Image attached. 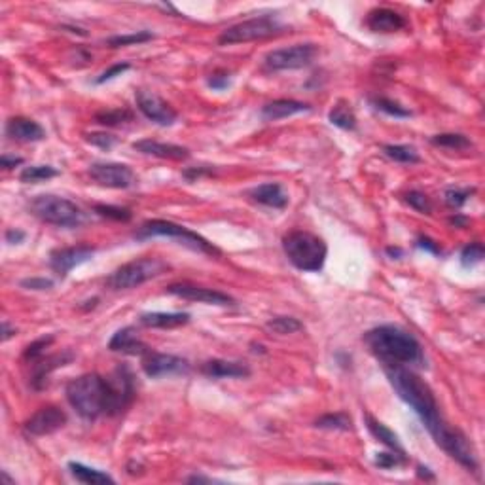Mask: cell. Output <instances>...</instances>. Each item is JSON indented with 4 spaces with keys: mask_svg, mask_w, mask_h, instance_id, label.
<instances>
[{
    "mask_svg": "<svg viewBox=\"0 0 485 485\" xmlns=\"http://www.w3.org/2000/svg\"><path fill=\"white\" fill-rule=\"evenodd\" d=\"M131 68V65L129 63H116V65H112L111 68H106L103 74H101L97 80H95V83H105V82H111V80H114L116 76H121L123 72H127Z\"/></svg>",
    "mask_w": 485,
    "mask_h": 485,
    "instance_id": "f6af8a7d",
    "label": "cell"
},
{
    "mask_svg": "<svg viewBox=\"0 0 485 485\" xmlns=\"http://www.w3.org/2000/svg\"><path fill=\"white\" fill-rule=\"evenodd\" d=\"M23 239H25V232H21V230H8L6 232V242H10V245H19V242H23Z\"/></svg>",
    "mask_w": 485,
    "mask_h": 485,
    "instance_id": "f907efd6",
    "label": "cell"
},
{
    "mask_svg": "<svg viewBox=\"0 0 485 485\" xmlns=\"http://www.w3.org/2000/svg\"><path fill=\"white\" fill-rule=\"evenodd\" d=\"M14 334H17L16 328H11V326L4 320V322H2V342H8Z\"/></svg>",
    "mask_w": 485,
    "mask_h": 485,
    "instance_id": "db71d44e",
    "label": "cell"
},
{
    "mask_svg": "<svg viewBox=\"0 0 485 485\" xmlns=\"http://www.w3.org/2000/svg\"><path fill=\"white\" fill-rule=\"evenodd\" d=\"M317 427L319 429H328V430H351L353 427V421L347 414H328L322 415L320 419H317Z\"/></svg>",
    "mask_w": 485,
    "mask_h": 485,
    "instance_id": "e575fe53",
    "label": "cell"
},
{
    "mask_svg": "<svg viewBox=\"0 0 485 485\" xmlns=\"http://www.w3.org/2000/svg\"><path fill=\"white\" fill-rule=\"evenodd\" d=\"M68 472L72 478H76L78 481L89 485H99V484H114V478L108 476L106 472H101L97 469H89L82 463H68Z\"/></svg>",
    "mask_w": 485,
    "mask_h": 485,
    "instance_id": "4316f807",
    "label": "cell"
},
{
    "mask_svg": "<svg viewBox=\"0 0 485 485\" xmlns=\"http://www.w3.org/2000/svg\"><path fill=\"white\" fill-rule=\"evenodd\" d=\"M167 292L173 296H178L188 302H198V303H209V305H220V307H228L233 305V298L228 294L220 292V290H213V288L198 287V285H188V282H178V285H169Z\"/></svg>",
    "mask_w": 485,
    "mask_h": 485,
    "instance_id": "9a60e30c",
    "label": "cell"
},
{
    "mask_svg": "<svg viewBox=\"0 0 485 485\" xmlns=\"http://www.w3.org/2000/svg\"><path fill=\"white\" fill-rule=\"evenodd\" d=\"M133 148L137 150V152H141V154L154 155V158H161V160L182 161L190 158V150L184 148V146L158 143V141H152V138H143V141H138V143L133 144Z\"/></svg>",
    "mask_w": 485,
    "mask_h": 485,
    "instance_id": "ffe728a7",
    "label": "cell"
},
{
    "mask_svg": "<svg viewBox=\"0 0 485 485\" xmlns=\"http://www.w3.org/2000/svg\"><path fill=\"white\" fill-rule=\"evenodd\" d=\"M108 349L114 353L133 354V357H144L150 351L148 345L137 336V330L131 326L118 330L108 342Z\"/></svg>",
    "mask_w": 485,
    "mask_h": 485,
    "instance_id": "d6986e66",
    "label": "cell"
},
{
    "mask_svg": "<svg viewBox=\"0 0 485 485\" xmlns=\"http://www.w3.org/2000/svg\"><path fill=\"white\" fill-rule=\"evenodd\" d=\"M372 105H374L375 111L385 112V114H389V116H394V118L412 116V112L406 111L404 106H400L398 103H394V101L385 99V97H377V99H372Z\"/></svg>",
    "mask_w": 485,
    "mask_h": 485,
    "instance_id": "d590c367",
    "label": "cell"
},
{
    "mask_svg": "<svg viewBox=\"0 0 485 485\" xmlns=\"http://www.w3.org/2000/svg\"><path fill=\"white\" fill-rule=\"evenodd\" d=\"M95 120L103 123V126H120L123 121H131L133 114L127 111H106V112H99Z\"/></svg>",
    "mask_w": 485,
    "mask_h": 485,
    "instance_id": "60d3db41",
    "label": "cell"
},
{
    "mask_svg": "<svg viewBox=\"0 0 485 485\" xmlns=\"http://www.w3.org/2000/svg\"><path fill=\"white\" fill-rule=\"evenodd\" d=\"M282 250L287 254L288 262L300 271L317 273L325 267L328 247L320 238L313 233L294 230L282 238Z\"/></svg>",
    "mask_w": 485,
    "mask_h": 485,
    "instance_id": "277c9868",
    "label": "cell"
},
{
    "mask_svg": "<svg viewBox=\"0 0 485 485\" xmlns=\"http://www.w3.org/2000/svg\"><path fill=\"white\" fill-rule=\"evenodd\" d=\"M6 135L19 143H39L46 137L44 127L29 118H11L6 123Z\"/></svg>",
    "mask_w": 485,
    "mask_h": 485,
    "instance_id": "7402d4cb",
    "label": "cell"
},
{
    "mask_svg": "<svg viewBox=\"0 0 485 485\" xmlns=\"http://www.w3.org/2000/svg\"><path fill=\"white\" fill-rule=\"evenodd\" d=\"M383 152H385L387 158H391L392 161H398V163H419L421 161L417 150L406 146V144H387V146H383Z\"/></svg>",
    "mask_w": 485,
    "mask_h": 485,
    "instance_id": "4dcf8cb0",
    "label": "cell"
},
{
    "mask_svg": "<svg viewBox=\"0 0 485 485\" xmlns=\"http://www.w3.org/2000/svg\"><path fill=\"white\" fill-rule=\"evenodd\" d=\"M406 455H400V453H377V457H375V466H379V469H397V466H400V464H406Z\"/></svg>",
    "mask_w": 485,
    "mask_h": 485,
    "instance_id": "7bdbcfd3",
    "label": "cell"
},
{
    "mask_svg": "<svg viewBox=\"0 0 485 485\" xmlns=\"http://www.w3.org/2000/svg\"><path fill=\"white\" fill-rule=\"evenodd\" d=\"M190 322L188 313H144L141 325L146 328H177Z\"/></svg>",
    "mask_w": 485,
    "mask_h": 485,
    "instance_id": "484cf974",
    "label": "cell"
},
{
    "mask_svg": "<svg viewBox=\"0 0 485 485\" xmlns=\"http://www.w3.org/2000/svg\"><path fill=\"white\" fill-rule=\"evenodd\" d=\"M265 326H267V330L281 334V336L294 334V332H300L303 328L302 322L298 319H294V317H273L271 320H267Z\"/></svg>",
    "mask_w": 485,
    "mask_h": 485,
    "instance_id": "836d02e7",
    "label": "cell"
},
{
    "mask_svg": "<svg viewBox=\"0 0 485 485\" xmlns=\"http://www.w3.org/2000/svg\"><path fill=\"white\" fill-rule=\"evenodd\" d=\"M89 177L99 186L114 188V190H126L137 182L131 167L123 163H93L89 167Z\"/></svg>",
    "mask_w": 485,
    "mask_h": 485,
    "instance_id": "4fadbf2b",
    "label": "cell"
},
{
    "mask_svg": "<svg viewBox=\"0 0 485 485\" xmlns=\"http://www.w3.org/2000/svg\"><path fill=\"white\" fill-rule=\"evenodd\" d=\"M213 173H215L213 167H190V169H186L182 175H184V178H188V180H195V178L207 177V175H213Z\"/></svg>",
    "mask_w": 485,
    "mask_h": 485,
    "instance_id": "c3c4849f",
    "label": "cell"
},
{
    "mask_svg": "<svg viewBox=\"0 0 485 485\" xmlns=\"http://www.w3.org/2000/svg\"><path fill=\"white\" fill-rule=\"evenodd\" d=\"M169 270V265L161 258H137L133 262H127L121 267H118L108 279H106V287L112 290H131L141 285H144L150 279L160 277L161 273H165Z\"/></svg>",
    "mask_w": 485,
    "mask_h": 485,
    "instance_id": "52a82bcc",
    "label": "cell"
},
{
    "mask_svg": "<svg viewBox=\"0 0 485 485\" xmlns=\"http://www.w3.org/2000/svg\"><path fill=\"white\" fill-rule=\"evenodd\" d=\"M59 171L56 167L51 165H33V167H25L19 175V180L25 182V184H36V182L42 180H50V178L57 177Z\"/></svg>",
    "mask_w": 485,
    "mask_h": 485,
    "instance_id": "1f68e13d",
    "label": "cell"
},
{
    "mask_svg": "<svg viewBox=\"0 0 485 485\" xmlns=\"http://www.w3.org/2000/svg\"><path fill=\"white\" fill-rule=\"evenodd\" d=\"M317 48L313 44H296L292 48L273 50L264 57V68L270 72L296 71L313 63Z\"/></svg>",
    "mask_w": 485,
    "mask_h": 485,
    "instance_id": "30bf717a",
    "label": "cell"
},
{
    "mask_svg": "<svg viewBox=\"0 0 485 485\" xmlns=\"http://www.w3.org/2000/svg\"><path fill=\"white\" fill-rule=\"evenodd\" d=\"M108 381V391H111V408H108V415H118L131 404L133 397H135V383H133V375L129 368L126 366H118L112 372L111 377H106Z\"/></svg>",
    "mask_w": 485,
    "mask_h": 485,
    "instance_id": "7c38bea8",
    "label": "cell"
},
{
    "mask_svg": "<svg viewBox=\"0 0 485 485\" xmlns=\"http://www.w3.org/2000/svg\"><path fill=\"white\" fill-rule=\"evenodd\" d=\"M430 436L434 438V441L449 455L455 459L459 464H463L464 469H469L470 472L478 470V457L470 440L461 432L459 429H453L446 421L441 419L440 423L434 424L432 429H429Z\"/></svg>",
    "mask_w": 485,
    "mask_h": 485,
    "instance_id": "ba28073f",
    "label": "cell"
},
{
    "mask_svg": "<svg viewBox=\"0 0 485 485\" xmlns=\"http://www.w3.org/2000/svg\"><path fill=\"white\" fill-rule=\"evenodd\" d=\"M406 25H408V21L398 11L389 10V8H375L366 17V27L374 33L381 34L397 33V31H402Z\"/></svg>",
    "mask_w": 485,
    "mask_h": 485,
    "instance_id": "ac0fdd59",
    "label": "cell"
},
{
    "mask_svg": "<svg viewBox=\"0 0 485 485\" xmlns=\"http://www.w3.org/2000/svg\"><path fill=\"white\" fill-rule=\"evenodd\" d=\"M29 209L36 218L57 228H78L86 222V215L76 203L50 193L34 198L29 203Z\"/></svg>",
    "mask_w": 485,
    "mask_h": 485,
    "instance_id": "5b68a950",
    "label": "cell"
},
{
    "mask_svg": "<svg viewBox=\"0 0 485 485\" xmlns=\"http://www.w3.org/2000/svg\"><path fill=\"white\" fill-rule=\"evenodd\" d=\"M143 369L148 377L158 379V377H165V375L186 374L188 369H190V364H188V360L175 357V354L152 353V351H148L143 359Z\"/></svg>",
    "mask_w": 485,
    "mask_h": 485,
    "instance_id": "2e32d148",
    "label": "cell"
},
{
    "mask_svg": "<svg viewBox=\"0 0 485 485\" xmlns=\"http://www.w3.org/2000/svg\"><path fill=\"white\" fill-rule=\"evenodd\" d=\"M328 120H330L332 126L340 127V129H345V131H353L357 129V118H354V112L351 108V105L340 101L334 108L328 114Z\"/></svg>",
    "mask_w": 485,
    "mask_h": 485,
    "instance_id": "f1b7e54d",
    "label": "cell"
},
{
    "mask_svg": "<svg viewBox=\"0 0 485 485\" xmlns=\"http://www.w3.org/2000/svg\"><path fill=\"white\" fill-rule=\"evenodd\" d=\"M430 143L440 148H451V150H466L472 148V141L469 137H464L461 133H441V135H434L430 138Z\"/></svg>",
    "mask_w": 485,
    "mask_h": 485,
    "instance_id": "f546056e",
    "label": "cell"
},
{
    "mask_svg": "<svg viewBox=\"0 0 485 485\" xmlns=\"http://www.w3.org/2000/svg\"><path fill=\"white\" fill-rule=\"evenodd\" d=\"M95 254V248L89 245H80V247H66L57 248L50 254V267L56 271L57 275H68L74 267L86 264Z\"/></svg>",
    "mask_w": 485,
    "mask_h": 485,
    "instance_id": "e0dca14e",
    "label": "cell"
},
{
    "mask_svg": "<svg viewBox=\"0 0 485 485\" xmlns=\"http://www.w3.org/2000/svg\"><path fill=\"white\" fill-rule=\"evenodd\" d=\"M406 203H408L409 207H414L415 210L423 213V215H430V213H432V203H430V199L427 198L424 193L417 192V190L406 193Z\"/></svg>",
    "mask_w": 485,
    "mask_h": 485,
    "instance_id": "b9f144b4",
    "label": "cell"
},
{
    "mask_svg": "<svg viewBox=\"0 0 485 485\" xmlns=\"http://www.w3.org/2000/svg\"><path fill=\"white\" fill-rule=\"evenodd\" d=\"M472 193H474L472 188H449V190H446V193H444V199H446L447 207H451V209H461V207L469 201Z\"/></svg>",
    "mask_w": 485,
    "mask_h": 485,
    "instance_id": "8d00e7d4",
    "label": "cell"
},
{
    "mask_svg": "<svg viewBox=\"0 0 485 485\" xmlns=\"http://www.w3.org/2000/svg\"><path fill=\"white\" fill-rule=\"evenodd\" d=\"M364 343L383 366H424L421 343L398 326H377L364 334Z\"/></svg>",
    "mask_w": 485,
    "mask_h": 485,
    "instance_id": "6da1fadb",
    "label": "cell"
},
{
    "mask_svg": "<svg viewBox=\"0 0 485 485\" xmlns=\"http://www.w3.org/2000/svg\"><path fill=\"white\" fill-rule=\"evenodd\" d=\"M366 427H368L369 432H372V434H374L377 440L383 441L387 447H391V449H394V451L400 453V455H406L404 447L400 446V440H398V436L394 434L391 429H387L385 424L379 423L377 419H374V417H372L369 414H366Z\"/></svg>",
    "mask_w": 485,
    "mask_h": 485,
    "instance_id": "83f0119b",
    "label": "cell"
},
{
    "mask_svg": "<svg viewBox=\"0 0 485 485\" xmlns=\"http://www.w3.org/2000/svg\"><path fill=\"white\" fill-rule=\"evenodd\" d=\"M51 343H53V336L40 337V340L33 342L27 349H25L23 357H25V360H29V362H34V360L42 359V357L46 354V349L50 347Z\"/></svg>",
    "mask_w": 485,
    "mask_h": 485,
    "instance_id": "ab89813d",
    "label": "cell"
},
{
    "mask_svg": "<svg viewBox=\"0 0 485 485\" xmlns=\"http://www.w3.org/2000/svg\"><path fill=\"white\" fill-rule=\"evenodd\" d=\"M417 247L423 248V250H429V252H432V254H440V248H438V245H436L432 239L423 238V235L417 239Z\"/></svg>",
    "mask_w": 485,
    "mask_h": 485,
    "instance_id": "681fc988",
    "label": "cell"
},
{
    "mask_svg": "<svg viewBox=\"0 0 485 485\" xmlns=\"http://www.w3.org/2000/svg\"><path fill=\"white\" fill-rule=\"evenodd\" d=\"M66 400L83 419L95 421L101 415H108L111 408L108 381L99 374L80 375L76 379L68 381Z\"/></svg>",
    "mask_w": 485,
    "mask_h": 485,
    "instance_id": "3957f363",
    "label": "cell"
},
{
    "mask_svg": "<svg viewBox=\"0 0 485 485\" xmlns=\"http://www.w3.org/2000/svg\"><path fill=\"white\" fill-rule=\"evenodd\" d=\"M66 424V414L57 406H42L36 409L27 421H25V430L31 436H48L57 432Z\"/></svg>",
    "mask_w": 485,
    "mask_h": 485,
    "instance_id": "5bb4252c",
    "label": "cell"
},
{
    "mask_svg": "<svg viewBox=\"0 0 485 485\" xmlns=\"http://www.w3.org/2000/svg\"><path fill=\"white\" fill-rule=\"evenodd\" d=\"M387 254L391 256V258H402V248L398 247H389L387 248Z\"/></svg>",
    "mask_w": 485,
    "mask_h": 485,
    "instance_id": "11a10c76",
    "label": "cell"
},
{
    "mask_svg": "<svg viewBox=\"0 0 485 485\" xmlns=\"http://www.w3.org/2000/svg\"><path fill=\"white\" fill-rule=\"evenodd\" d=\"M95 213L105 218L116 222H129L131 220V210L123 209V207H114V205H95Z\"/></svg>",
    "mask_w": 485,
    "mask_h": 485,
    "instance_id": "f35d334b",
    "label": "cell"
},
{
    "mask_svg": "<svg viewBox=\"0 0 485 485\" xmlns=\"http://www.w3.org/2000/svg\"><path fill=\"white\" fill-rule=\"evenodd\" d=\"M230 74L228 72H215V74H210V78L207 80V83H209V88H213L215 91H224V89L230 86Z\"/></svg>",
    "mask_w": 485,
    "mask_h": 485,
    "instance_id": "7dc6e473",
    "label": "cell"
},
{
    "mask_svg": "<svg viewBox=\"0 0 485 485\" xmlns=\"http://www.w3.org/2000/svg\"><path fill=\"white\" fill-rule=\"evenodd\" d=\"M201 372L207 377H213V379H242V377L250 375V368L247 364L222 359H213L203 362Z\"/></svg>",
    "mask_w": 485,
    "mask_h": 485,
    "instance_id": "44dd1931",
    "label": "cell"
},
{
    "mask_svg": "<svg viewBox=\"0 0 485 485\" xmlns=\"http://www.w3.org/2000/svg\"><path fill=\"white\" fill-rule=\"evenodd\" d=\"M282 25L271 16H260L254 19H247L238 25L228 27L224 33L218 36V44L232 46L245 44V42H254V40H264L277 36L282 33Z\"/></svg>",
    "mask_w": 485,
    "mask_h": 485,
    "instance_id": "9c48e42d",
    "label": "cell"
},
{
    "mask_svg": "<svg viewBox=\"0 0 485 485\" xmlns=\"http://www.w3.org/2000/svg\"><path fill=\"white\" fill-rule=\"evenodd\" d=\"M417 474H419L421 478H429V480H434V476L430 474L429 469H423V466H419V470H417Z\"/></svg>",
    "mask_w": 485,
    "mask_h": 485,
    "instance_id": "9f6ffc18",
    "label": "cell"
},
{
    "mask_svg": "<svg viewBox=\"0 0 485 485\" xmlns=\"http://www.w3.org/2000/svg\"><path fill=\"white\" fill-rule=\"evenodd\" d=\"M86 141L93 144V146H99V148L105 150L112 148L116 144V137H112L108 133H89V135H86Z\"/></svg>",
    "mask_w": 485,
    "mask_h": 485,
    "instance_id": "ee69618b",
    "label": "cell"
},
{
    "mask_svg": "<svg viewBox=\"0 0 485 485\" xmlns=\"http://www.w3.org/2000/svg\"><path fill=\"white\" fill-rule=\"evenodd\" d=\"M152 39H154V34L150 33V31H138V33L111 36V39L106 40V46L108 48H126V46L144 44V42H150Z\"/></svg>",
    "mask_w": 485,
    "mask_h": 485,
    "instance_id": "d6a6232c",
    "label": "cell"
},
{
    "mask_svg": "<svg viewBox=\"0 0 485 485\" xmlns=\"http://www.w3.org/2000/svg\"><path fill=\"white\" fill-rule=\"evenodd\" d=\"M385 374L398 397L419 415L427 430L440 423L441 415L434 392L414 369L406 366H385Z\"/></svg>",
    "mask_w": 485,
    "mask_h": 485,
    "instance_id": "7a4b0ae2",
    "label": "cell"
},
{
    "mask_svg": "<svg viewBox=\"0 0 485 485\" xmlns=\"http://www.w3.org/2000/svg\"><path fill=\"white\" fill-rule=\"evenodd\" d=\"M309 105L305 103H300V101L294 99H277L271 101L267 105L262 108V118L265 121H277L282 120V118H290L294 114H302V112H307Z\"/></svg>",
    "mask_w": 485,
    "mask_h": 485,
    "instance_id": "cb8c5ba5",
    "label": "cell"
},
{
    "mask_svg": "<svg viewBox=\"0 0 485 485\" xmlns=\"http://www.w3.org/2000/svg\"><path fill=\"white\" fill-rule=\"evenodd\" d=\"M485 256V248L481 242H470V245H466V247L463 248V252H461V264L464 265V267H472V265L480 264L481 260H484Z\"/></svg>",
    "mask_w": 485,
    "mask_h": 485,
    "instance_id": "74e56055",
    "label": "cell"
},
{
    "mask_svg": "<svg viewBox=\"0 0 485 485\" xmlns=\"http://www.w3.org/2000/svg\"><path fill=\"white\" fill-rule=\"evenodd\" d=\"M449 224H453L455 228H466L469 226V218L466 216H461V215H455L449 218Z\"/></svg>",
    "mask_w": 485,
    "mask_h": 485,
    "instance_id": "f5cc1de1",
    "label": "cell"
},
{
    "mask_svg": "<svg viewBox=\"0 0 485 485\" xmlns=\"http://www.w3.org/2000/svg\"><path fill=\"white\" fill-rule=\"evenodd\" d=\"M21 288H27V290H50L53 288V281L51 279H44V277H31V279H23Z\"/></svg>",
    "mask_w": 485,
    "mask_h": 485,
    "instance_id": "bcb514c9",
    "label": "cell"
},
{
    "mask_svg": "<svg viewBox=\"0 0 485 485\" xmlns=\"http://www.w3.org/2000/svg\"><path fill=\"white\" fill-rule=\"evenodd\" d=\"M135 101H137L138 111L158 126L169 127L178 120L177 111L167 101L161 99L160 95L152 93V91L138 89V91H135Z\"/></svg>",
    "mask_w": 485,
    "mask_h": 485,
    "instance_id": "8fae6325",
    "label": "cell"
},
{
    "mask_svg": "<svg viewBox=\"0 0 485 485\" xmlns=\"http://www.w3.org/2000/svg\"><path fill=\"white\" fill-rule=\"evenodd\" d=\"M250 199L256 203L271 207V209H285L288 205V195L285 193L281 184L277 182H267V184H260L248 192Z\"/></svg>",
    "mask_w": 485,
    "mask_h": 485,
    "instance_id": "603a6c76",
    "label": "cell"
},
{
    "mask_svg": "<svg viewBox=\"0 0 485 485\" xmlns=\"http://www.w3.org/2000/svg\"><path fill=\"white\" fill-rule=\"evenodd\" d=\"M137 239H150V238H171L178 239L180 245L184 247L192 248L195 252L207 254V256H220V250L209 242L205 238L198 235L192 230L180 226V224H175V222L169 220H148L144 222L143 226L138 228L137 233H135Z\"/></svg>",
    "mask_w": 485,
    "mask_h": 485,
    "instance_id": "8992f818",
    "label": "cell"
},
{
    "mask_svg": "<svg viewBox=\"0 0 485 485\" xmlns=\"http://www.w3.org/2000/svg\"><path fill=\"white\" fill-rule=\"evenodd\" d=\"M21 158H16V155H2L0 158V165L4 167V169H14V167L21 165Z\"/></svg>",
    "mask_w": 485,
    "mask_h": 485,
    "instance_id": "816d5d0a",
    "label": "cell"
},
{
    "mask_svg": "<svg viewBox=\"0 0 485 485\" xmlns=\"http://www.w3.org/2000/svg\"><path fill=\"white\" fill-rule=\"evenodd\" d=\"M74 359V354L72 353H61V354H56V357H48V359H39L34 360V374H33V379H31V383H33L34 389H44L46 383H48V375H50V372H53L56 368H59V366H65L66 362H71V360Z\"/></svg>",
    "mask_w": 485,
    "mask_h": 485,
    "instance_id": "d4e9b609",
    "label": "cell"
}]
</instances>
